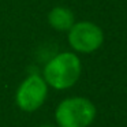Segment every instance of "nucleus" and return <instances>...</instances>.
I'll return each instance as SVG.
<instances>
[{
  "mask_svg": "<svg viewBox=\"0 0 127 127\" xmlns=\"http://www.w3.org/2000/svg\"><path fill=\"white\" fill-rule=\"evenodd\" d=\"M48 97V85L38 74L26 77L18 86L15 93V102L25 112H34L40 109Z\"/></svg>",
  "mask_w": 127,
  "mask_h": 127,
  "instance_id": "4",
  "label": "nucleus"
},
{
  "mask_svg": "<svg viewBox=\"0 0 127 127\" xmlns=\"http://www.w3.org/2000/svg\"><path fill=\"white\" fill-rule=\"evenodd\" d=\"M38 127H55V126H52V124H41V126H38Z\"/></svg>",
  "mask_w": 127,
  "mask_h": 127,
  "instance_id": "6",
  "label": "nucleus"
},
{
  "mask_svg": "<svg viewBox=\"0 0 127 127\" xmlns=\"http://www.w3.org/2000/svg\"><path fill=\"white\" fill-rule=\"evenodd\" d=\"M96 115V107L86 97H67L55 109V120L59 127H89Z\"/></svg>",
  "mask_w": 127,
  "mask_h": 127,
  "instance_id": "2",
  "label": "nucleus"
},
{
  "mask_svg": "<svg viewBox=\"0 0 127 127\" xmlns=\"http://www.w3.org/2000/svg\"><path fill=\"white\" fill-rule=\"evenodd\" d=\"M82 74V63L74 52H60L55 55L42 70V78L48 86L56 90L70 89L78 82Z\"/></svg>",
  "mask_w": 127,
  "mask_h": 127,
  "instance_id": "1",
  "label": "nucleus"
},
{
  "mask_svg": "<svg viewBox=\"0 0 127 127\" xmlns=\"http://www.w3.org/2000/svg\"><path fill=\"white\" fill-rule=\"evenodd\" d=\"M48 23L58 32H68L75 23L74 12L63 6L53 7L48 14Z\"/></svg>",
  "mask_w": 127,
  "mask_h": 127,
  "instance_id": "5",
  "label": "nucleus"
},
{
  "mask_svg": "<svg viewBox=\"0 0 127 127\" xmlns=\"http://www.w3.org/2000/svg\"><path fill=\"white\" fill-rule=\"evenodd\" d=\"M68 44L78 53H93L104 42V32L90 21L75 22L68 30Z\"/></svg>",
  "mask_w": 127,
  "mask_h": 127,
  "instance_id": "3",
  "label": "nucleus"
}]
</instances>
